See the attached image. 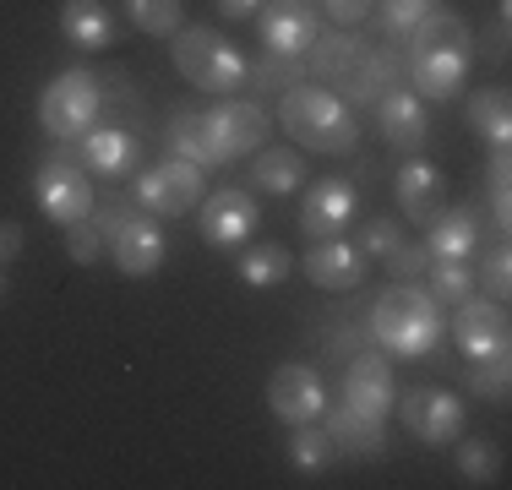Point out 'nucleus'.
Here are the masks:
<instances>
[{
    "label": "nucleus",
    "mask_w": 512,
    "mask_h": 490,
    "mask_svg": "<svg viewBox=\"0 0 512 490\" xmlns=\"http://www.w3.org/2000/svg\"><path fill=\"white\" fill-rule=\"evenodd\" d=\"M365 39H355V33H327V39L311 44V77L316 82H344L349 71H355Z\"/></svg>",
    "instance_id": "25"
},
{
    "label": "nucleus",
    "mask_w": 512,
    "mask_h": 490,
    "mask_svg": "<svg viewBox=\"0 0 512 490\" xmlns=\"http://www.w3.org/2000/svg\"><path fill=\"white\" fill-rule=\"evenodd\" d=\"M507 387H512V360L507 354H491V360L469 365V392H480V398H507Z\"/></svg>",
    "instance_id": "35"
},
{
    "label": "nucleus",
    "mask_w": 512,
    "mask_h": 490,
    "mask_svg": "<svg viewBox=\"0 0 512 490\" xmlns=\"http://www.w3.org/2000/svg\"><path fill=\"white\" fill-rule=\"evenodd\" d=\"M262 44L273 55H306L316 44V0H267L262 6Z\"/></svg>",
    "instance_id": "15"
},
{
    "label": "nucleus",
    "mask_w": 512,
    "mask_h": 490,
    "mask_svg": "<svg viewBox=\"0 0 512 490\" xmlns=\"http://www.w3.org/2000/svg\"><path fill=\"white\" fill-rule=\"evenodd\" d=\"M256 6H262V0H218V11H224V17H251Z\"/></svg>",
    "instance_id": "46"
},
{
    "label": "nucleus",
    "mask_w": 512,
    "mask_h": 490,
    "mask_svg": "<svg viewBox=\"0 0 512 490\" xmlns=\"http://www.w3.org/2000/svg\"><path fill=\"white\" fill-rule=\"evenodd\" d=\"M469 126L480 131L491 147H507V142H512V104H507V93H502V88L474 93V98H469Z\"/></svg>",
    "instance_id": "26"
},
{
    "label": "nucleus",
    "mask_w": 512,
    "mask_h": 490,
    "mask_svg": "<svg viewBox=\"0 0 512 490\" xmlns=\"http://www.w3.org/2000/svg\"><path fill=\"white\" fill-rule=\"evenodd\" d=\"M376 115H382V137L398 153H420L425 137H431V115H425L420 93H387L376 98Z\"/></svg>",
    "instance_id": "17"
},
{
    "label": "nucleus",
    "mask_w": 512,
    "mask_h": 490,
    "mask_svg": "<svg viewBox=\"0 0 512 490\" xmlns=\"http://www.w3.org/2000/svg\"><path fill=\"white\" fill-rule=\"evenodd\" d=\"M398 414H404V431L414 441H425V447H447V441L463 436V398H453L442 387H414L398 403Z\"/></svg>",
    "instance_id": "7"
},
{
    "label": "nucleus",
    "mask_w": 512,
    "mask_h": 490,
    "mask_svg": "<svg viewBox=\"0 0 512 490\" xmlns=\"http://www.w3.org/2000/svg\"><path fill=\"white\" fill-rule=\"evenodd\" d=\"M507 175H512V158H507V147H496V153H491V164H485V186H491V218H496V229H507V224H512Z\"/></svg>",
    "instance_id": "34"
},
{
    "label": "nucleus",
    "mask_w": 512,
    "mask_h": 490,
    "mask_svg": "<svg viewBox=\"0 0 512 490\" xmlns=\"http://www.w3.org/2000/svg\"><path fill=\"white\" fill-rule=\"evenodd\" d=\"M431 0H382V28L398 33V39H409L414 28H420L425 17H431Z\"/></svg>",
    "instance_id": "36"
},
{
    "label": "nucleus",
    "mask_w": 512,
    "mask_h": 490,
    "mask_svg": "<svg viewBox=\"0 0 512 490\" xmlns=\"http://www.w3.org/2000/svg\"><path fill=\"white\" fill-rule=\"evenodd\" d=\"M469 49H425V55H409V77L420 98H458L463 77H469Z\"/></svg>",
    "instance_id": "18"
},
{
    "label": "nucleus",
    "mask_w": 512,
    "mask_h": 490,
    "mask_svg": "<svg viewBox=\"0 0 512 490\" xmlns=\"http://www.w3.org/2000/svg\"><path fill=\"white\" fill-rule=\"evenodd\" d=\"M382 262H387V273H393V278H404V284H414V278H420L425 267H431V256H425V245H404V240H398L393 251L382 256Z\"/></svg>",
    "instance_id": "38"
},
{
    "label": "nucleus",
    "mask_w": 512,
    "mask_h": 490,
    "mask_svg": "<svg viewBox=\"0 0 512 490\" xmlns=\"http://www.w3.org/2000/svg\"><path fill=\"white\" fill-rule=\"evenodd\" d=\"M17 251H22V229L17 224H0V262H11Z\"/></svg>",
    "instance_id": "45"
},
{
    "label": "nucleus",
    "mask_w": 512,
    "mask_h": 490,
    "mask_svg": "<svg viewBox=\"0 0 512 490\" xmlns=\"http://www.w3.org/2000/svg\"><path fill=\"white\" fill-rule=\"evenodd\" d=\"M137 137L131 131H120V126H93L88 137H82L77 147V164H88L93 175H126L131 164H137Z\"/></svg>",
    "instance_id": "21"
},
{
    "label": "nucleus",
    "mask_w": 512,
    "mask_h": 490,
    "mask_svg": "<svg viewBox=\"0 0 512 490\" xmlns=\"http://www.w3.org/2000/svg\"><path fill=\"white\" fill-rule=\"evenodd\" d=\"M109 251H115V267L126 278H153L169 256V240H164V229H158L153 213H131L126 224H120V235L109 240Z\"/></svg>",
    "instance_id": "11"
},
{
    "label": "nucleus",
    "mask_w": 512,
    "mask_h": 490,
    "mask_svg": "<svg viewBox=\"0 0 512 490\" xmlns=\"http://www.w3.org/2000/svg\"><path fill=\"white\" fill-rule=\"evenodd\" d=\"M371 338L382 343V349L404 354V360H425V354L442 343V305L414 284H398V289L376 294Z\"/></svg>",
    "instance_id": "1"
},
{
    "label": "nucleus",
    "mask_w": 512,
    "mask_h": 490,
    "mask_svg": "<svg viewBox=\"0 0 512 490\" xmlns=\"http://www.w3.org/2000/svg\"><path fill=\"white\" fill-rule=\"evenodd\" d=\"M175 71L191 82V88H202V93H235L240 82H246V55H240L235 44L224 39V33H213V28H186L175 39Z\"/></svg>",
    "instance_id": "3"
},
{
    "label": "nucleus",
    "mask_w": 512,
    "mask_h": 490,
    "mask_svg": "<svg viewBox=\"0 0 512 490\" xmlns=\"http://www.w3.org/2000/svg\"><path fill=\"white\" fill-rule=\"evenodd\" d=\"M322 6H327V17H333V22H344V28H355V22H365V17H371V6H376V0H322Z\"/></svg>",
    "instance_id": "44"
},
{
    "label": "nucleus",
    "mask_w": 512,
    "mask_h": 490,
    "mask_svg": "<svg viewBox=\"0 0 512 490\" xmlns=\"http://www.w3.org/2000/svg\"><path fill=\"white\" fill-rule=\"evenodd\" d=\"M93 213H99V235H104V240H115V235H120V224H126V218L137 213V207H131V196L109 191V196H99V202H93Z\"/></svg>",
    "instance_id": "40"
},
{
    "label": "nucleus",
    "mask_w": 512,
    "mask_h": 490,
    "mask_svg": "<svg viewBox=\"0 0 512 490\" xmlns=\"http://www.w3.org/2000/svg\"><path fill=\"white\" fill-rule=\"evenodd\" d=\"M393 82H398V55L393 49H360L355 71L344 77V88H349L355 104H376V98L393 93Z\"/></svg>",
    "instance_id": "23"
},
{
    "label": "nucleus",
    "mask_w": 512,
    "mask_h": 490,
    "mask_svg": "<svg viewBox=\"0 0 512 490\" xmlns=\"http://www.w3.org/2000/svg\"><path fill=\"white\" fill-rule=\"evenodd\" d=\"M458 349L469 354V360H491V354H507V311L502 300H480V294H469V300L458 305Z\"/></svg>",
    "instance_id": "13"
},
{
    "label": "nucleus",
    "mask_w": 512,
    "mask_h": 490,
    "mask_svg": "<svg viewBox=\"0 0 512 490\" xmlns=\"http://www.w3.org/2000/svg\"><path fill=\"white\" fill-rule=\"evenodd\" d=\"M355 213H360V191L349 186V180H316L306 191V202H300V229H306L311 240H333L349 229Z\"/></svg>",
    "instance_id": "12"
},
{
    "label": "nucleus",
    "mask_w": 512,
    "mask_h": 490,
    "mask_svg": "<svg viewBox=\"0 0 512 490\" xmlns=\"http://www.w3.org/2000/svg\"><path fill=\"white\" fill-rule=\"evenodd\" d=\"M458 469L469 474L474 485H491V474H496L491 447H480V441H463V447H458Z\"/></svg>",
    "instance_id": "41"
},
{
    "label": "nucleus",
    "mask_w": 512,
    "mask_h": 490,
    "mask_svg": "<svg viewBox=\"0 0 512 490\" xmlns=\"http://www.w3.org/2000/svg\"><path fill=\"white\" fill-rule=\"evenodd\" d=\"M338 458V447H333V436L327 431H316V425H295V436H289V463L295 469H306V474H322L327 463Z\"/></svg>",
    "instance_id": "31"
},
{
    "label": "nucleus",
    "mask_w": 512,
    "mask_h": 490,
    "mask_svg": "<svg viewBox=\"0 0 512 490\" xmlns=\"http://www.w3.org/2000/svg\"><path fill=\"white\" fill-rule=\"evenodd\" d=\"M289 273H295V256H289L284 245H256V251L240 256V278H246L251 289H273V284H284Z\"/></svg>",
    "instance_id": "30"
},
{
    "label": "nucleus",
    "mask_w": 512,
    "mask_h": 490,
    "mask_svg": "<svg viewBox=\"0 0 512 490\" xmlns=\"http://www.w3.org/2000/svg\"><path fill=\"white\" fill-rule=\"evenodd\" d=\"M267 403L284 425H306V420H322L327 409V392H322V376L311 365H278L273 382H267Z\"/></svg>",
    "instance_id": "10"
},
{
    "label": "nucleus",
    "mask_w": 512,
    "mask_h": 490,
    "mask_svg": "<svg viewBox=\"0 0 512 490\" xmlns=\"http://www.w3.org/2000/svg\"><path fill=\"white\" fill-rule=\"evenodd\" d=\"M485 289H491V300L507 305V289H512V251L507 245H496V251L485 256Z\"/></svg>",
    "instance_id": "42"
},
{
    "label": "nucleus",
    "mask_w": 512,
    "mask_h": 490,
    "mask_svg": "<svg viewBox=\"0 0 512 490\" xmlns=\"http://www.w3.org/2000/svg\"><path fill=\"white\" fill-rule=\"evenodd\" d=\"M207 142H213V164H235V158L256 153L273 131V115L262 104H246V98H218V109L202 115Z\"/></svg>",
    "instance_id": "5"
},
{
    "label": "nucleus",
    "mask_w": 512,
    "mask_h": 490,
    "mask_svg": "<svg viewBox=\"0 0 512 490\" xmlns=\"http://www.w3.org/2000/svg\"><path fill=\"white\" fill-rule=\"evenodd\" d=\"M0 294H6V278H0Z\"/></svg>",
    "instance_id": "47"
},
{
    "label": "nucleus",
    "mask_w": 512,
    "mask_h": 490,
    "mask_svg": "<svg viewBox=\"0 0 512 490\" xmlns=\"http://www.w3.org/2000/svg\"><path fill=\"white\" fill-rule=\"evenodd\" d=\"M246 77H256L262 88H295V82H300V66H295V55H273V60H256Z\"/></svg>",
    "instance_id": "39"
},
{
    "label": "nucleus",
    "mask_w": 512,
    "mask_h": 490,
    "mask_svg": "<svg viewBox=\"0 0 512 490\" xmlns=\"http://www.w3.org/2000/svg\"><path fill=\"white\" fill-rule=\"evenodd\" d=\"M425 49H469V22L453 17V11H431L409 33V55H425Z\"/></svg>",
    "instance_id": "28"
},
{
    "label": "nucleus",
    "mask_w": 512,
    "mask_h": 490,
    "mask_svg": "<svg viewBox=\"0 0 512 490\" xmlns=\"http://www.w3.org/2000/svg\"><path fill=\"white\" fill-rule=\"evenodd\" d=\"M474 294L469 262H431V300L436 305H463Z\"/></svg>",
    "instance_id": "32"
},
{
    "label": "nucleus",
    "mask_w": 512,
    "mask_h": 490,
    "mask_svg": "<svg viewBox=\"0 0 512 490\" xmlns=\"http://www.w3.org/2000/svg\"><path fill=\"white\" fill-rule=\"evenodd\" d=\"M137 207L153 218H175L186 213V207L202 202V169L186 164V158H169V164L148 169V175H137Z\"/></svg>",
    "instance_id": "6"
},
{
    "label": "nucleus",
    "mask_w": 512,
    "mask_h": 490,
    "mask_svg": "<svg viewBox=\"0 0 512 490\" xmlns=\"http://www.w3.org/2000/svg\"><path fill=\"white\" fill-rule=\"evenodd\" d=\"M169 147H175V158H186V164H213V142H207V126L197 109H175V120H169Z\"/></svg>",
    "instance_id": "29"
},
{
    "label": "nucleus",
    "mask_w": 512,
    "mask_h": 490,
    "mask_svg": "<svg viewBox=\"0 0 512 490\" xmlns=\"http://www.w3.org/2000/svg\"><path fill=\"white\" fill-rule=\"evenodd\" d=\"M99 109H104V93H99V77H88V71H60L39 98L44 131L60 137V142L88 137V131L99 126Z\"/></svg>",
    "instance_id": "4"
},
{
    "label": "nucleus",
    "mask_w": 512,
    "mask_h": 490,
    "mask_svg": "<svg viewBox=\"0 0 512 490\" xmlns=\"http://www.w3.org/2000/svg\"><path fill=\"white\" fill-rule=\"evenodd\" d=\"M33 196H39L44 218H55V224H77V218H88L93 202H99L88 186V175H82L71 158H50V164L33 175Z\"/></svg>",
    "instance_id": "8"
},
{
    "label": "nucleus",
    "mask_w": 512,
    "mask_h": 490,
    "mask_svg": "<svg viewBox=\"0 0 512 490\" xmlns=\"http://www.w3.org/2000/svg\"><path fill=\"white\" fill-rule=\"evenodd\" d=\"M447 202V180L436 164H425V158H409L404 169H398V207H404V218L414 224H431L436 213H442Z\"/></svg>",
    "instance_id": "19"
},
{
    "label": "nucleus",
    "mask_w": 512,
    "mask_h": 490,
    "mask_svg": "<svg viewBox=\"0 0 512 490\" xmlns=\"http://www.w3.org/2000/svg\"><path fill=\"white\" fill-rule=\"evenodd\" d=\"M66 251H71V262H99V251H104V235H99V224H88V218H77V224H66Z\"/></svg>",
    "instance_id": "37"
},
{
    "label": "nucleus",
    "mask_w": 512,
    "mask_h": 490,
    "mask_svg": "<svg viewBox=\"0 0 512 490\" xmlns=\"http://www.w3.org/2000/svg\"><path fill=\"white\" fill-rule=\"evenodd\" d=\"M126 17L153 39H169L180 28V0H126Z\"/></svg>",
    "instance_id": "33"
},
{
    "label": "nucleus",
    "mask_w": 512,
    "mask_h": 490,
    "mask_svg": "<svg viewBox=\"0 0 512 490\" xmlns=\"http://www.w3.org/2000/svg\"><path fill=\"white\" fill-rule=\"evenodd\" d=\"M278 126L295 142H306L311 153H355V142H360V126H355L344 98L327 93V88H306V82H295V88L284 93Z\"/></svg>",
    "instance_id": "2"
},
{
    "label": "nucleus",
    "mask_w": 512,
    "mask_h": 490,
    "mask_svg": "<svg viewBox=\"0 0 512 490\" xmlns=\"http://www.w3.org/2000/svg\"><path fill=\"white\" fill-rule=\"evenodd\" d=\"M60 33L77 49H109L115 44V17L104 11V0H66L60 6Z\"/></svg>",
    "instance_id": "22"
},
{
    "label": "nucleus",
    "mask_w": 512,
    "mask_h": 490,
    "mask_svg": "<svg viewBox=\"0 0 512 490\" xmlns=\"http://www.w3.org/2000/svg\"><path fill=\"white\" fill-rule=\"evenodd\" d=\"M322 414H327L322 431L333 436V447L355 452V458H376V452H382V420H365L349 403H333V409H322Z\"/></svg>",
    "instance_id": "24"
},
{
    "label": "nucleus",
    "mask_w": 512,
    "mask_h": 490,
    "mask_svg": "<svg viewBox=\"0 0 512 490\" xmlns=\"http://www.w3.org/2000/svg\"><path fill=\"white\" fill-rule=\"evenodd\" d=\"M338 403H349L365 420H387L393 414V371L376 349L349 354L344 360V387H338Z\"/></svg>",
    "instance_id": "9"
},
{
    "label": "nucleus",
    "mask_w": 512,
    "mask_h": 490,
    "mask_svg": "<svg viewBox=\"0 0 512 490\" xmlns=\"http://www.w3.org/2000/svg\"><path fill=\"white\" fill-rule=\"evenodd\" d=\"M393 245H398V224H387V218H371V224H365L360 256H387Z\"/></svg>",
    "instance_id": "43"
},
{
    "label": "nucleus",
    "mask_w": 512,
    "mask_h": 490,
    "mask_svg": "<svg viewBox=\"0 0 512 490\" xmlns=\"http://www.w3.org/2000/svg\"><path fill=\"white\" fill-rule=\"evenodd\" d=\"M197 229H202V240L207 245H240L256 229V202H251V191H235V186H224V191H213V196H202V218H197Z\"/></svg>",
    "instance_id": "14"
},
{
    "label": "nucleus",
    "mask_w": 512,
    "mask_h": 490,
    "mask_svg": "<svg viewBox=\"0 0 512 490\" xmlns=\"http://www.w3.org/2000/svg\"><path fill=\"white\" fill-rule=\"evenodd\" d=\"M300 180H306V164H300L295 147H262V153H256V186L262 191L284 196V191H295Z\"/></svg>",
    "instance_id": "27"
},
{
    "label": "nucleus",
    "mask_w": 512,
    "mask_h": 490,
    "mask_svg": "<svg viewBox=\"0 0 512 490\" xmlns=\"http://www.w3.org/2000/svg\"><path fill=\"white\" fill-rule=\"evenodd\" d=\"M474 245H480V213L469 202L463 207H442L431 218V235H425V256L431 262H469Z\"/></svg>",
    "instance_id": "16"
},
{
    "label": "nucleus",
    "mask_w": 512,
    "mask_h": 490,
    "mask_svg": "<svg viewBox=\"0 0 512 490\" xmlns=\"http://www.w3.org/2000/svg\"><path fill=\"white\" fill-rule=\"evenodd\" d=\"M306 278H311L316 289H360L365 284V256L349 240L333 235V240H322L306 256Z\"/></svg>",
    "instance_id": "20"
}]
</instances>
